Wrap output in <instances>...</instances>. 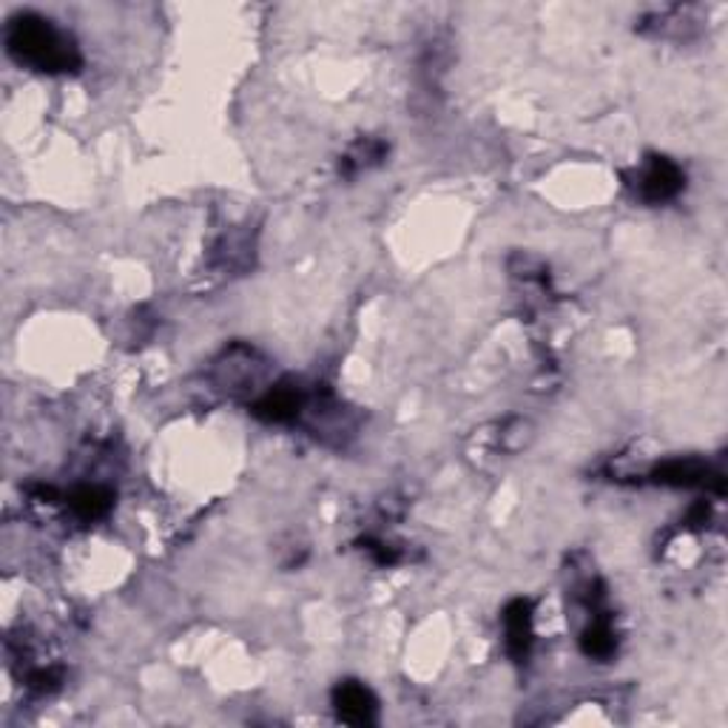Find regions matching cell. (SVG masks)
<instances>
[{
	"mask_svg": "<svg viewBox=\"0 0 728 728\" xmlns=\"http://www.w3.org/2000/svg\"><path fill=\"white\" fill-rule=\"evenodd\" d=\"M7 49L21 66H29L35 72H75L80 66L77 46L54 26L49 17H40L35 12H23L9 21Z\"/></svg>",
	"mask_w": 728,
	"mask_h": 728,
	"instance_id": "obj_1",
	"label": "cell"
},
{
	"mask_svg": "<svg viewBox=\"0 0 728 728\" xmlns=\"http://www.w3.org/2000/svg\"><path fill=\"white\" fill-rule=\"evenodd\" d=\"M333 708H336L339 720L350 723V726H370V723H375L379 703H375L373 691L368 686L345 680L333 689Z\"/></svg>",
	"mask_w": 728,
	"mask_h": 728,
	"instance_id": "obj_2",
	"label": "cell"
},
{
	"mask_svg": "<svg viewBox=\"0 0 728 728\" xmlns=\"http://www.w3.org/2000/svg\"><path fill=\"white\" fill-rule=\"evenodd\" d=\"M686 186V174L666 157H652L649 168L640 177V196L646 203H666Z\"/></svg>",
	"mask_w": 728,
	"mask_h": 728,
	"instance_id": "obj_3",
	"label": "cell"
},
{
	"mask_svg": "<svg viewBox=\"0 0 728 728\" xmlns=\"http://www.w3.org/2000/svg\"><path fill=\"white\" fill-rule=\"evenodd\" d=\"M503 626H507V652L512 661H524L533 646V603L515 598L503 609Z\"/></svg>",
	"mask_w": 728,
	"mask_h": 728,
	"instance_id": "obj_4",
	"label": "cell"
},
{
	"mask_svg": "<svg viewBox=\"0 0 728 728\" xmlns=\"http://www.w3.org/2000/svg\"><path fill=\"white\" fill-rule=\"evenodd\" d=\"M302 410V393L291 384H279L273 391L265 393L254 407H251V413L256 416L259 421H268V424H288L299 416Z\"/></svg>",
	"mask_w": 728,
	"mask_h": 728,
	"instance_id": "obj_5",
	"label": "cell"
},
{
	"mask_svg": "<svg viewBox=\"0 0 728 728\" xmlns=\"http://www.w3.org/2000/svg\"><path fill=\"white\" fill-rule=\"evenodd\" d=\"M708 478H714L708 473V467L703 461H694V458L666 461L652 473L654 484H663V487H694V484H706Z\"/></svg>",
	"mask_w": 728,
	"mask_h": 728,
	"instance_id": "obj_6",
	"label": "cell"
},
{
	"mask_svg": "<svg viewBox=\"0 0 728 728\" xmlns=\"http://www.w3.org/2000/svg\"><path fill=\"white\" fill-rule=\"evenodd\" d=\"M114 496L105 487H77L72 496H68V507L75 512L77 519L84 521H98L103 515H108L112 510Z\"/></svg>",
	"mask_w": 728,
	"mask_h": 728,
	"instance_id": "obj_7",
	"label": "cell"
},
{
	"mask_svg": "<svg viewBox=\"0 0 728 728\" xmlns=\"http://www.w3.org/2000/svg\"><path fill=\"white\" fill-rule=\"evenodd\" d=\"M580 649H584L586 657H598V661H606L612 657L617 649V638L615 631L609 629L606 621H598L589 629L584 631V638H580Z\"/></svg>",
	"mask_w": 728,
	"mask_h": 728,
	"instance_id": "obj_8",
	"label": "cell"
}]
</instances>
